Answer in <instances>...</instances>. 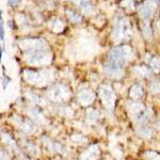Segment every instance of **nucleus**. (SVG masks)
<instances>
[{
    "label": "nucleus",
    "mask_w": 160,
    "mask_h": 160,
    "mask_svg": "<svg viewBox=\"0 0 160 160\" xmlns=\"http://www.w3.org/2000/svg\"><path fill=\"white\" fill-rule=\"evenodd\" d=\"M98 155H99L98 147L96 145H93L82 155V157L80 158V160H96L97 157H98Z\"/></svg>",
    "instance_id": "423d86ee"
},
{
    "label": "nucleus",
    "mask_w": 160,
    "mask_h": 160,
    "mask_svg": "<svg viewBox=\"0 0 160 160\" xmlns=\"http://www.w3.org/2000/svg\"><path fill=\"white\" fill-rule=\"evenodd\" d=\"M29 112H30L31 116H33V118H35L37 121H42L43 120L42 114H41L39 110H37L35 108H31V110L29 111Z\"/></svg>",
    "instance_id": "9b49d317"
},
{
    "label": "nucleus",
    "mask_w": 160,
    "mask_h": 160,
    "mask_svg": "<svg viewBox=\"0 0 160 160\" xmlns=\"http://www.w3.org/2000/svg\"><path fill=\"white\" fill-rule=\"evenodd\" d=\"M94 98H95V95L90 90H82L78 94V100L82 106H89L93 103Z\"/></svg>",
    "instance_id": "20e7f679"
},
{
    "label": "nucleus",
    "mask_w": 160,
    "mask_h": 160,
    "mask_svg": "<svg viewBox=\"0 0 160 160\" xmlns=\"http://www.w3.org/2000/svg\"><path fill=\"white\" fill-rule=\"evenodd\" d=\"M99 94H100V98L103 100L104 106L108 110L112 111L115 104V95L114 93H113V91L109 87L104 85V87L100 88V93Z\"/></svg>",
    "instance_id": "f03ea898"
},
{
    "label": "nucleus",
    "mask_w": 160,
    "mask_h": 160,
    "mask_svg": "<svg viewBox=\"0 0 160 160\" xmlns=\"http://www.w3.org/2000/svg\"><path fill=\"white\" fill-rule=\"evenodd\" d=\"M130 111H131V115H133V116H135V118H138L141 114H142V113L144 112V111H145V110H144L143 105L136 104V103H135V104H132Z\"/></svg>",
    "instance_id": "1a4fd4ad"
},
{
    "label": "nucleus",
    "mask_w": 160,
    "mask_h": 160,
    "mask_svg": "<svg viewBox=\"0 0 160 160\" xmlns=\"http://www.w3.org/2000/svg\"><path fill=\"white\" fill-rule=\"evenodd\" d=\"M48 97L52 101H56V103L65 101L70 97V90L66 87H63V85H57V87H53L49 91Z\"/></svg>",
    "instance_id": "f257e3e1"
},
{
    "label": "nucleus",
    "mask_w": 160,
    "mask_h": 160,
    "mask_svg": "<svg viewBox=\"0 0 160 160\" xmlns=\"http://www.w3.org/2000/svg\"><path fill=\"white\" fill-rule=\"evenodd\" d=\"M98 118V113L94 111V110H89L87 113V120L89 123H95Z\"/></svg>",
    "instance_id": "9d476101"
},
{
    "label": "nucleus",
    "mask_w": 160,
    "mask_h": 160,
    "mask_svg": "<svg viewBox=\"0 0 160 160\" xmlns=\"http://www.w3.org/2000/svg\"><path fill=\"white\" fill-rule=\"evenodd\" d=\"M0 20H1V25H0V30H1V42L3 41V19L2 17L0 18Z\"/></svg>",
    "instance_id": "4468645a"
},
{
    "label": "nucleus",
    "mask_w": 160,
    "mask_h": 160,
    "mask_svg": "<svg viewBox=\"0 0 160 160\" xmlns=\"http://www.w3.org/2000/svg\"><path fill=\"white\" fill-rule=\"evenodd\" d=\"M125 57H126V55L124 53V51L120 50L118 48L112 50L109 55V66L121 68L124 65V63H125V60H126Z\"/></svg>",
    "instance_id": "7ed1b4c3"
},
{
    "label": "nucleus",
    "mask_w": 160,
    "mask_h": 160,
    "mask_svg": "<svg viewBox=\"0 0 160 160\" xmlns=\"http://www.w3.org/2000/svg\"><path fill=\"white\" fill-rule=\"evenodd\" d=\"M20 128L24 130V131L28 132V133H32V132L35 130V127H34V125L32 123H31L30 121H28V120H20Z\"/></svg>",
    "instance_id": "6e6552de"
},
{
    "label": "nucleus",
    "mask_w": 160,
    "mask_h": 160,
    "mask_svg": "<svg viewBox=\"0 0 160 160\" xmlns=\"http://www.w3.org/2000/svg\"><path fill=\"white\" fill-rule=\"evenodd\" d=\"M29 62H30L31 64H44V63H48L49 60L47 59V53L39 50L30 55Z\"/></svg>",
    "instance_id": "39448f33"
},
{
    "label": "nucleus",
    "mask_w": 160,
    "mask_h": 160,
    "mask_svg": "<svg viewBox=\"0 0 160 160\" xmlns=\"http://www.w3.org/2000/svg\"><path fill=\"white\" fill-rule=\"evenodd\" d=\"M143 96V89L140 85H135L133 88H131L130 90V97L135 100H138L140 99L141 97Z\"/></svg>",
    "instance_id": "0eeeda50"
},
{
    "label": "nucleus",
    "mask_w": 160,
    "mask_h": 160,
    "mask_svg": "<svg viewBox=\"0 0 160 160\" xmlns=\"http://www.w3.org/2000/svg\"><path fill=\"white\" fill-rule=\"evenodd\" d=\"M151 90L153 93H159L160 92V82L154 81L151 84Z\"/></svg>",
    "instance_id": "f8f14e48"
},
{
    "label": "nucleus",
    "mask_w": 160,
    "mask_h": 160,
    "mask_svg": "<svg viewBox=\"0 0 160 160\" xmlns=\"http://www.w3.org/2000/svg\"><path fill=\"white\" fill-rule=\"evenodd\" d=\"M146 157L149 158V160H160V155L156 153H147Z\"/></svg>",
    "instance_id": "ddd939ff"
}]
</instances>
